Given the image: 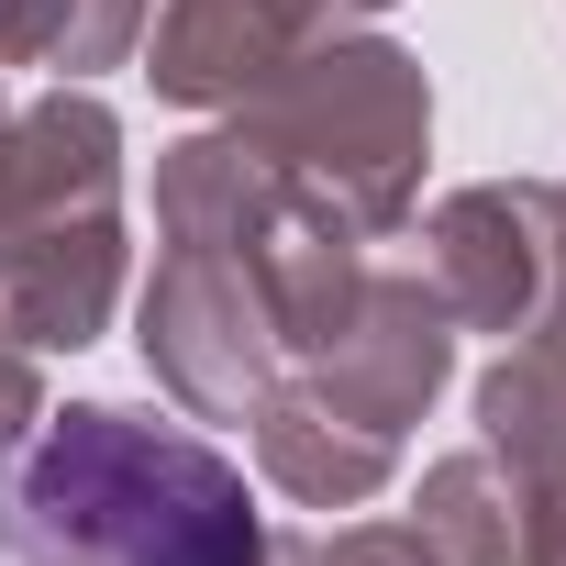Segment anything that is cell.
Listing matches in <instances>:
<instances>
[{
  "label": "cell",
  "mask_w": 566,
  "mask_h": 566,
  "mask_svg": "<svg viewBox=\"0 0 566 566\" xmlns=\"http://www.w3.org/2000/svg\"><path fill=\"white\" fill-rule=\"evenodd\" d=\"M244 478L134 411H67L0 467V566H255Z\"/></svg>",
  "instance_id": "6da1fadb"
}]
</instances>
